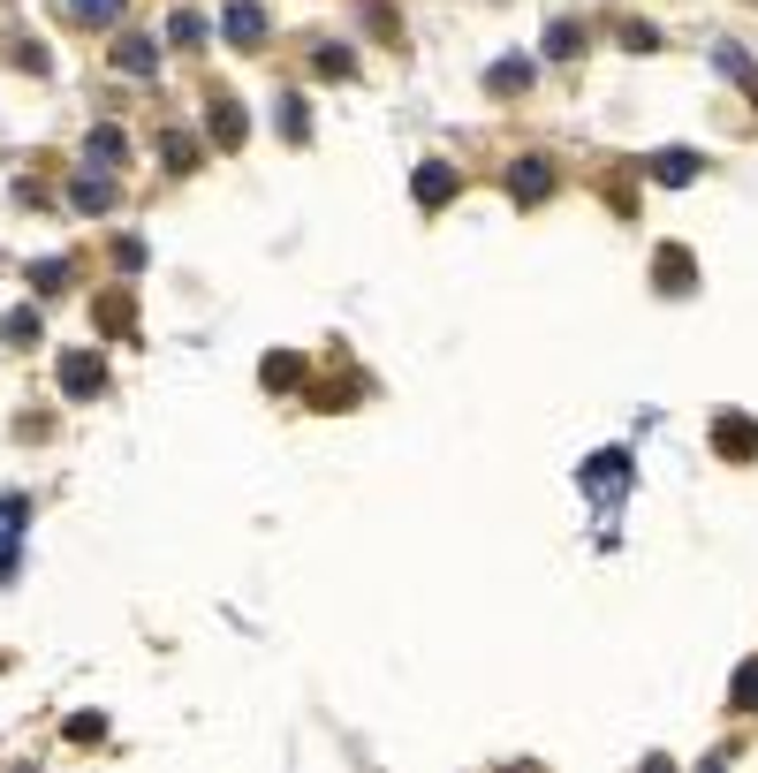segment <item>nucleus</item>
<instances>
[{
	"label": "nucleus",
	"instance_id": "nucleus-11",
	"mask_svg": "<svg viewBox=\"0 0 758 773\" xmlns=\"http://www.w3.org/2000/svg\"><path fill=\"white\" fill-rule=\"evenodd\" d=\"M243 130H251L243 107H236V99H213V137H220V145H243Z\"/></svg>",
	"mask_w": 758,
	"mask_h": 773
},
{
	"label": "nucleus",
	"instance_id": "nucleus-19",
	"mask_svg": "<svg viewBox=\"0 0 758 773\" xmlns=\"http://www.w3.org/2000/svg\"><path fill=\"white\" fill-rule=\"evenodd\" d=\"M297 379H303V364L289 357V349H281V357H266V387H297Z\"/></svg>",
	"mask_w": 758,
	"mask_h": 773
},
{
	"label": "nucleus",
	"instance_id": "nucleus-21",
	"mask_svg": "<svg viewBox=\"0 0 758 773\" xmlns=\"http://www.w3.org/2000/svg\"><path fill=\"white\" fill-rule=\"evenodd\" d=\"M622 38H629V53H652V46H660V31H652V23H622Z\"/></svg>",
	"mask_w": 758,
	"mask_h": 773
},
{
	"label": "nucleus",
	"instance_id": "nucleus-22",
	"mask_svg": "<svg viewBox=\"0 0 758 773\" xmlns=\"http://www.w3.org/2000/svg\"><path fill=\"white\" fill-rule=\"evenodd\" d=\"M349 69H357V61H349L341 46H318V76H349Z\"/></svg>",
	"mask_w": 758,
	"mask_h": 773
},
{
	"label": "nucleus",
	"instance_id": "nucleus-14",
	"mask_svg": "<svg viewBox=\"0 0 758 773\" xmlns=\"http://www.w3.org/2000/svg\"><path fill=\"white\" fill-rule=\"evenodd\" d=\"M546 53H554V61H577V53H585V31H577V23H554V31H546Z\"/></svg>",
	"mask_w": 758,
	"mask_h": 773
},
{
	"label": "nucleus",
	"instance_id": "nucleus-26",
	"mask_svg": "<svg viewBox=\"0 0 758 773\" xmlns=\"http://www.w3.org/2000/svg\"><path fill=\"white\" fill-rule=\"evenodd\" d=\"M744 84H751V99H758V69H751V76H744Z\"/></svg>",
	"mask_w": 758,
	"mask_h": 773
},
{
	"label": "nucleus",
	"instance_id": "nucleus-12",
	"mask_svg": "<svg viewBox=\"0 0 758 773\" xmlns=\"http://www.w3.org/2000/svg\"><path fill=\"white\" fill-rule=\"evenodd\" d=\"M115 61H122L130 76H152V69H159V53H152V38H122V46H115Z\"/></svg>",
	"mask_w": 758,
	"mask_h": 773
},
{
	"label": "nucleus",
	"instance_id": "nucleus-20",
	"mask_svg": "<svg viewBox=\"0 0 758 773\" xmlns=\"http://www.w3.org/2000/svg\"><path fill=\"white\" fill-rule=\"evenodd\" d=\"M0 334H8V341H38V311H8Z\"/></svg>",
	"mask_w": 758,
	"mask_h": 773
},
{
	"label": "nucleus",
	"instance_id": "nucleus-17",
	"mask_svg": "<svg viewBox=\"0 0 758 773\" xmlns=\"http://www.w3.org/2000/svg\"><path fill=\"white\" fill-rule=\"evenodd\" d=\"M31 281H38V297H61V281H69V258H38V266H31Z\"/></svg>",
	"mask_w": 758,
	"mask_h": 773
},
{
	"label": "nucleus",
	"instance_id": "nucleus-1",
	"mask_svg": "<svg viewBox=\"0 0 758 773\" xmlns=\"http://www.w3.org/2000/svg\"><path fill=\"white\" fill-rule=\"evenodd\" d=\"M99 387H107V364H99L92 349H69V357H61V395L84 402V395H99Z\"/></svg>",
	"mask_w": 758,
	"mask_h": 773
},
{
	"label": "nucleus",
	"instance_id": "nucleus-15",
	"mask_svg": "<svg viewBox=\"0 0 758 773\" xmlns=\"http://www.w3.org/2000/svg\"><path fill=\"white\" fill-rule=\"evenodd\" d=\"M524 84H531V61H501V69L485 76V92H501V99H508V92H524Z\"/></svg>",
	"mask_w": 758,
	"mask_h": 773
},
{
	"label": "nucleus",
	"instance_id": "nucleus-18",
	"mask_svg": "<svg viewBox=\"0 0 758 773\" xmlns=\"http://www.w3.org/2000/svg\"><path fill=\"white\" fill-rule=\"evenodd\" d=\"M167 38H175V46H197V38H205V15H190V8H175V23H167Z\"/></svg>",
	"mask_w": 758,
	"mask_h": 773
},
{
	"label": "nucleus",
	"instance_id": "nucleus-3",
	"mask_svg": "<svg viewBox=\"0 0 758 773\" xmlns=\"http://www.w3.org/2000/svg\"><path fill=\"white\" fill-rule=\"evenodd\" d=\"M220 31H228V46H258V38H266V8H251V0H228Z\"/></svg>",
	"mask_w": 758,
	"mask_h": 773
},
{
	"label": "nucleus",
	"instance_id": "nucleus-8",
	"mask_svg": "<svg viewBox=\"0 0 758 773\" xmlns=\"http://www.w3.org/2000/svg\"><path fill=\"white\" fill-rule=\"evenodd\" d=\"M410 190H418V205H448V197H455V174L441 167V159H425V167L410 174Z\"/></svg>",
	"mask_w": 758,
	"mask_h": 773
},
{
	"label": "nucleus",
	"instance_id": "nucleus-7",
	"mask_svg": "<svg viewBox=\"0 0 758 773\" xmlns=\"http://www.w3.org/2000/svg\"><path fill=\"white\" fill-rule=\"evenodd\" d=\"M645 174L667 182V190H683V182H698V153H652V159H645Z\"/></svg>",
	"mask_w": 758,
	"mask_h": 773
},
{
	"label": "nucleus",
	"instance_id": "nucleus-4",
	"mask_svg": "<svg viewBox=\"0 0 758 773\" xmlns=\"http://www.w3.org/2000/svg\"><path fill=\"white\" fill-rule=\"evenodd\" d=\"M713 448L736 456V463H751V456H758V425H751V418H721V425H713Z\"/></svg>",
	"mask_w": 758,
	"mask_h": 773
},
{
	"label": "nucleus",
	"instance_id": "nucleus-25",
	"mask_svg": "<svg viewBox=\"0 0 758 773\" xmlns=\"http://www.w3.org/2000/svg\"><path fill=\"white\" fill-rule=\"evenodd\" d=\"M281 130H289V137H303V130H311V122H303V99H281Z\"/></svg>",
	"mask_w": 758,
	"mask_h": 773
},
{
	"label": "nucleus",
	"instance_id": "nucleus-24",
	"mask_svg": "<svg viewBox=\"0 0 758 773\" xmlns=\"http://www.w3.org/2000/svg\"><path fill=\"white\" fill-rule=\"evenodd\" d=\"M736 705H744V713H758V660L736 675Z\"/></svg>",
	"mask_w": 758,
	"mask_h": 773
},
{
	"label": "nucleus",
	"instance_id": "nucleus-23",
	"mask_svg": "<svg viewBox=\"0 0 758 773\" xmlns=\"http://www.w3.org/2000/svg\"><path fill=\"white\" fill-rule=\"evenodd\" d=\"M69 736H76V744H99V736H107V721H99V713H76V721H69Z\"/></svg>",
	"mask_w": 758,
	"mask_h": 773
},
{
	"label": "nucleus",
	"instance_id": "nucleus-10",
	"mask_svg": "<svg viewBox=\"0 0 758 773\" xmlns=\"http://www.w3.org/2000/svg\"><path fill=\"white\" fill-rule=\"evenodd\" d=\"M84 153H92V167H107V174H115V159H130V137H122V130H92V145H84Z\"/></svg>",
	"mask_w": 758,
	"mask_h": 773
},
{
	"label": "nucleus",
	"instance_id": "nucleus-2",
	"mask_svg": "<svg viewBox=\"0 0 758 773\" xmlns=\"http://www.w3.org/2000/svg\"><path fill=\"white\" fill-rule=\"evenodd\" d=\"M622 485H629V456H622V448H606V456H592V463H585V493L614 500Z\"/></svg>",
	"mask_w": 758,
	"mask_h": 773
},
{
	"label": "nucleus",
	"instance_id": "nucleus-16",
	"mask_svg": "<svg viewBox=\"0 0 758 773\" xmlns=\"http://www.w3.org/2000/svg\"><path fill=\"white\" fill-rule=\"evenodd\" d=\"M159 153H167V167H175V174H182V167H197V137L167 130V137H159Z\"/></svg>",
	"mask_w": 758,
	"mask_h": 773
},
{
	"label": "nucleus",
	"instance_id": "nucleus-5",
	"mask_svg": "<svg viewBox=\"0 0 758 773\" xmlns=\"http://www.w3.org/2000/svg\"><path fill=\"white\" fill-rule=\"evenodd\" d=\"M508 190H516V205H539V197L554 190V167H546V159H516V174H508Z\"/></svg>",
	"mask_w": 758,
	"mask_h": 773
},
{
	"label": "nucleus",
	"instance_id": "nucleus-13",
	"mask_svg": "<svg viewBox=\"0 0 758 773\" xmlns=\"http://www.w3.org/2000/svg\"><path fill=\"white\" fill-rule=\"evenodd\" d=\"M61 15H69V23H115L122 0H61Z\"/></svg>",
	"mask_w": 758,
	"mask_h": 773
},
{
	"label": "nucleus",
	"instance_id": "nucleus-9",
	"mask_svg": "<svg viewBox=\"0 0 758 773\" xmlns=\"http://www.w3.org/2000/svg\"><path fill=\"white\" fill-rule=\"evenodd\" d=\"M652 274H660V289H667V297H690V251H660V258H652Z\"/></svg>",
	"mask_w": 758,
	"mask_h": 773
},
{
	"label": "nucleus",
	"instance_id": "nucleus-6",
	"mask_svg": "<svg viewBox=\"0 0 758 773\" xmlns=\"http://www.w3.org/2000/svg\"><path fill=\"white\" fill-rule=\"evenodd\" d=\"M69 197H76L84 213H107V205H115V174H107V167H84V174L69 182Z\"/></svg>",
	"mask_w": 758,
	"mask_h": 773
}]
</instances>
